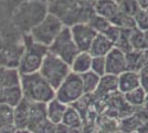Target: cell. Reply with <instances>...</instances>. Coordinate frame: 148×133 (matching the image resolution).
I'll list each match as a JSON object with an SVG mask.
<instances>
[{
    "label": "cell",
    "mask_w": 148,
    "mask_h": 133,
    "mask_svg": "<svg viewBox=\"0 0 148 133\" xmlns=\"http://www.w3.org/2000/svg\"><path fill=\"white\" fill-rule=\"evenodd\" d=\"M47 104L45 103H32L30 102V118L27 129L32 130L39 123L47 120Z\"/></svg>",
    "instance_id": "cell-20"
},
{
    "label": "cell",
    "mask_w": 148,
    "mask_h": 133,
    "mask_svg": "<svg viewBox=\"0 0 148 133\" xmlns=\"http://www.w3.org/2000/svg\"><path fill=\"white\" fill-rule=\"evenodd\" d=\"M56 133H82V129L70 127L61 122V123L56 124Z\"/></svg>",
    "instance_id": "cell-33"
},
{
    "label": "cell",
    "mask_w": 148,
    "mask_h": 133,
    "mask_svg": "<svg viewBox=\"0 0 148 133\" xmlns=\"http://www.w3.org/2000/svg\"><path fill=\"white\" fill-rule=\"evenodd\" d=\"M94 12L108 21H112L119 12V7L116 0H95Z\"/></svg>",
    "instance_id": "cell-13"
},
{
    "label": "cell",
    "mask_w": 148,
    "mask_h": 133,
    "mask_svg": "<svg viewBox=\"0 0 148 133\" xmlns=\"http://www.w3.org/2000/svg\"><path fill=\"white\" fill-rule=\"evenodd\" d=\"M91 71H93L94 73H96L99 76L106 74V59L105 57H93Z\"/></svg>",
    "instance_id": "cell-29"
},
{
    "label": "cell",
    "mask_w": 148,
    "mask_h": 133,
    "mask_svg": "<svg viewBox=\"0 0 148 133\" xmlns=\"http://www.w3.org/2000/svg\"><path fill=\"white\" fill-rule=\"evenodd\" d=\"M30 131L32 133H56V124L47 119L41 123H39L37 127H34Z\"/></svg>",
    "instance_id": "cell-31"
},
{
    "label": "cell",
    "mask_w": 148,
    "mask_h": 133,
    "mask_svg": "<svg viewBox=\"0 0 148 133\" xmlns=\"http://www.w3.org/2000/svg\"><path fill=\"white\" fill-rule=\"evenodd\" d=\"M85 94L82 80L79 74L71 72L64 81L56 89V99L66 105H72Z\"/></svg>",
    "instance_id": "cell-7"
},
{
    "label": "cell",
    "mask_w": 148,
    "mask_h": 133,
    "mask_svg": "<svg viewBox=\"0 0 148 133\" xmlns=\"http://www.w3.org/2000/svg\"><path fill=\"white\" fill-rule=\"evenodd\" d=\"M106 74L119 76L123 72L127 71L126 53L117 48H113L106 54Z\"/></svg>",
    "instance_id": "cell-10"
},
{
    "label": "cell",
    "mask_w": 148,
    "mask_h": 133,
    "mask_svg": "<svg viewBox=\"0 0 148 133\" xmlns=\"http://www.w3.org/2000/svg\"><path fill=\"white\" fill-rule=\"evenodd\" d=\"M68 105L59 101L58 99H53L47 103V118L48 120L53 122L54 124H59L62 122L63 115L66 111Z\"/></svg>",
    "instance_id": "cell-18"
},
{
    "label": "cell",
    "mask_w": 148,
    "mask_h": 133,
    "mask_svg": "<svg viewBox=\"0 0 148 133\" xmlns=\"http://www.w3.org/2000/svg\"><path fill=\"white\" fill-rule=\"evenodd\" d=\"M136 28L143 32L148 31V12L146 9H142L134 17Z\"/></svg>",
    "instance_id": "cell-30"
},
{
    "label": "cell",
    "mask_w": 148,
    "mask_h": 133,
    "mask_svg": "<svg viewBox=\"0 0 148 133\" xmlns=\"http://www.w3.org/2000/svg\"><path fill=\"white\" fill-rule=\"evenodd\" d=\"M22 41L25 49L18 64L20 76L39 72L44 57L49 52V48L36 42L30 34H23Z\"/></svg>",
    "instance_id": "cell-3"
},
{
    "label": "cell",
    "mask_w": 148,
    "mask_h": 133,
    "mask_svg": "<svg viewBox=\"0 0 148 133\" xmlns=\"http://www.w3.org/2000/svg\"><path fill=\"white\" fill-rule=\"evenodd\" d=\"M20 87L23 99L32 103H48L56 98V90L40 74V72L22 74Z\"/></svg>",
    "instance_id": "cell-2"
},
{
    "label": "cell",
    "mask_w": 148,
    "mask_h": 133,
    "mask_svg": "<svg viewBox=\"0 0 148 133\" xmlns=\"http://www.w3.org/2000/svg\"><path fill=\"white\" fill-rule=\"evenodd\" d=\"M20 73L17 68L0 65V88H10L20 85Z\"/></svg>",
    "instance_id": "cell-17"
},
{
    "label": "cell",
    "mask_w": 148,
    "mask_h": 133,
    "mask_svg": "<svg viewBox=\"0 0 148 133\" xmlns=\"http://www.w3.org/2000/svg\"><path fill=\"white\" fill-rule=\"evenodd\" d=\"M114 133H123V132H121L119 130H117V131H115V132H114Z\"/></svg>",
    "instance_id": "cell-38"
},
{
    "label": "cell",
    "mask_w": 148,
    "mask_h": 133,
    "mask_svg": "<svg viewBox=\"0 0 148 133\" xmlns=\"http://www.w3.org/2000/svg\"><path fill=\"white\" fill-rule=\"evenodd\" d=\"M81 80H82V84H83V89L85 94H94L95 91L97 90L99 87L101 76H97L96 73H94L93 71H87L85 73L81 74Z\"/></svg>",
    "instance_id": "cell-22"
},
{
    "label": "cell",
    "mask_w": 148,
    "mask_h": 133,
    "mask_svg": "<svg viewBox=\"0 0 148 133\" xmlns=\"http://www.w3.org/2000/svg\"><path fill=\"white\" fill-rule=\"evenodd\" d=\"M146 94H147V92L142 87H138L135 90L127 92V93H125L123 95L125 101L127 102L130 107H133V108H143L145 100H146Z\"/></svg>",
    "instance_id": "cell-23"
},
{
    "label": "cell",
    "mask_w": 148,
    "mask_h": 133,
    "mask_svg": "<svg viewBox=\"0 0 148 133\" xmlns=\"http://www.w3.org/2000/svg\"><path fill=\"white\" fill-rule=\"evenodd\" d=\"M71 34L74 42L80 51H88L93 40L97 36L99 32L92 28L88 23H76L70 27Z\"/></svg>",
    "instance_id": "cell-9"
},
{
    "label": "cell",
    "mask_w": 148,
    "mask_h": 133,
    "mask_svg": "<svg viewBox=\"0 0 148 133\" xmlns=\"http://www.w3.org/2000/svg\"><path fill=\"white\" fill-rule=\"evenodd\" d=\"M118 7L121 12L133 18L142 10V7L139 6V3L136 0H121L118 2Z\"/></svg>",
    "instance_id": "cell-25"
},
{
    "label": "cell",
    "mask_w": 148,
    "mask_h": 133,
    "mask_svg": "<svg viewBox=\"0 0 148 133\" xmlns=\"http://www.w3.org/2000/svg\"><path fill=\"white\" fill-rule=\"evenodd\" d=\"M49 13V3L41 0L21 2L13 7L12 23L22 34H28Z\"/></svg>",
    "instance_id": "cell-1"
},
{
    "label": "cell",
    "mask_w": 148,
    "mask_h": 133,
    "mask_svg": "<svg viewBox=\"0 0 148 133\" xmlns=\"http://www.w3.org/2000/svg\"><path fill=\"white\" fill-rule=\"evenodd\" d=\"M132 133H140L139 131H134V132H132Z\"/></svg>",
    "instance_id": "cell-39"
},
{
    "label": "cell",
    "mask_w": 148,
    "mask_h": 133,
    "mask_svg": "<svg viewBox=\"0 0 148 133\" xmlns=\"http://www.w3.org/2000/svg\"><path fill=\"white\" fill-rule=\"evenodd\" d=\"M114 47V43L106 36L103 33H97L88 49V52L92 57H106V54Z\"/></svg>",
    "instance_id": "cell-14"
},
{
    "label": "cell",
    "mask_w": 148,
    "mask_h": 133,
    "mask_svg": "<svg viewBox=\"0 0 148 133\" xmlns=\"http://www.w3.org/2000/svg\"><path fill=\"white\" fill-rule=\"evenodd\" d=\"M139 6L142 7V9H147L148 8V0H136Z\"/></svg>",
    "instance_id": "cell-35"
},
{
    "label": "cell",
    "mask_w": 148,
    "mask_h": 133,
    "mask_svg": "<svg viewBox=\"0 0 148 133\" xmlns=\"http://www.w3.org/2000/svg\"><path fill=\"white\" fill-rule=\"evenodd\" d=\"M143 108L148 111V92H147V94H146V100H145V103H144V107H143Z\"/></svg>",
    "instance_id": "cell-37"
},
{
    "label": "cell",
    "mask_w": 148,
    "mask_h": 133,
    "mask_svg": "<svg viewBox=\"0 0 148 133\" xmlns=\"http://www.w3.org/2000/svg\"><path fill=\"white\" fill-rule=\"evenodd\" d=\"M14 133H32L30 130H28V129H17Z\"/></svg>",
    "instance_id": "cell-36"
},
{
    "label": "cell",
    "mask_w": 148,
    "mask_h": 133,
    "mask_svg": "<svg viewBox=\"0 0 148 133\" xmlns=\"http://www.w3.org/2000/svg\"><path fill=\"white\" fill-rule=\"evenodd\" d=\"M23 95L20 85L10 88H0V103L14 108L22 101Z\"/></svg>",
    "instance_id": "cell-16"
},
{
    "label": "cell",
    "mask_w": 148,
    "mask_h": 133,
    "mask_svg": "<svg viewBox=\"0 0 148 133\" xmlns=\"http://www.w3.org/2000/svg\"><path fill=\"white\" fill-rule=\"evenodd\" d=\"M87 23L91 25L92 28H94L99 33H104L107 30V28L112 25L111 21H108L107 19H105V18L101 17V16H97L96 13L93 14L92 18L88 20Z\"/></svg>",
    "instance_id": "cell-28"
},
{
    "label": "cell",
    "mask_w": 148,
    "mask_h": 133,
    "mask_svg": "<svg viewBox=\"0 0 148 133\" xmlns=\"http://www.w3.org/2000/svg\"><path fill=\"white\" fill-rule=\"evenodd\" d=\"M130 43L133 47V50H144L148 48L145 32L138 30L137 28L130 31Z\"/></svg>",
    "instance_id": "cell-24"
},
{
    "label": "cell",
    "mask_w": 148,
    "mask_h": 133,
    "mask_svg": "<svg viewBox=\"0 0 148 133\" xmlns=\"http://www.w3.org/2000/svg\"><path fill=\"white\" fill-rule=\"evenodd\" d=\"M62 123L70 127H76V129H83L84 127V120L82 115L73 105H68L66 111L62 119Z\"/></svg>",
    "instance_id": "cell-21"
},
{
    "label": "cell",
    "mask_w": 148,
    "mask_h": 133,
    "mask_svg": "<svg viewBox=\"0 0 148 133\" xmlns=\"http://www.w3.org/2000/svg\"><path fill=\"white\" fill-rule=\"evenodd\" d=\"M23 49V41L21 44H19L9 36L0 38V65L18 69Z\"/></svg>",
    "instance_id": "cell-8"
},
{
    "label": "cell",
    "mask_w": 148,
    "mask_h": 133,
    "mask_svg": "<svg viewBox=\"0 0 148 133\" xmlns=\"http://www.w3.org/2000/svg\"><path fill=\"white\" fill-rule=\"evenodd\" d=\"M118 93V81L117 76H112V74H104L101 76L97 90L95 91L94 96L99 99H105L111 95Z\"/></svg>",
    "instance_id": "cell-11"
},
{
    "label": "cell",
    "mask_w": 148,
    "mask_h": 133,
    "mask_svg": "<svg viewBox=\"0 0 148 133\" xmlns=\"http://www.w3.org/2000/svg\"><path fill=\"white\" fill-rule=\"evenodd\" d=\"M39 72L56 90L71 73V65L49 51L44 57Z\"/></svg>",
    "instance_id": "cell-4"
},
{
    "label": "cell",
    "mask_w": 148,
    "mask_h": 133,
    "mask_svg": "<svg viewBox=\"0 0 148 133\" xmlns=\"http://www.w3.org/2000/svg\"><path fill=\"white\" fill-rule=\"evenodd\" d=\"M49 51L51 53L56 54L59 58H61L63 61L71 65L74 58L76 57L81 51L76 47L74 42L72 34H71V29L70 27L64 25L61 32L58 34L56 40L52 42V44L49 47Z\"/></svg>",
    "instance_id": "cell-6"
},
{
    "label": "cell",
    "mask_w": 148,
    "mask_h": 133,
    "mask_svg": "<svg viewBox=\"0 0 148 133\" xmlns=\"http://www.w3.org/2000/svg\"><path fill=\"white\" fill-rule=\"evenodd\" d=\"M118 92L125 94L140 87V74L139 72L127 70L117 76Z\"/></svg>",
    "instance_id": "cell-12"
},
{
    "label": "cell",
    "mask_w": 148,
    "mask_h": 133,
    "mask_svg": "<svg viewBox=\"0 0 148 133\" xmlns=\"http://www.w3.org/2000/svg\"><path fill=\"white\" fill-rule=\"evenodd\" d=\"M114 25H116L121 29H135L136 28V23L135 20L133 17H130L127 14H125L123 12L117 13V16L114 18V19L111 21Z\"/></svg>",
    "instance_id": "cell-26"
},
{
    "label": "cell",
    "mask_w": 148,
    "mask_h": 133,
    "mask_svg": "<svg viewBox=\"0 0 148 133\" xmlns=\"http://www.w3.org/2000/svg\"><path fill=\"white\" fill-rule=\"evenodd\" d=\"M63 27L64 23L62 22V20L59 17H56V14L49 12L47 17L28 34H30L31 38L36 42L49 48L56 40L58 34L61 32Z\"/></svg>",
    "instance_id": "cell-5"
},
{
    "label": "cell",
    "mask_w": 148,
    "mask_h": 133,
    "mask_svg": "<svg viewBox=\"0 0 148 133\" xmlns=\"http://www.w3.org/2000/svg\"><path fill=\"white\" fill-rule=\"evenodd\" d=\"M30 118V102L25 99L13 108V123L16 129H27Z\"/></svg>",
    "instance_id": "cell-15"
},
{
    "label": "cell",
    "mask_w": 148,
    "mask_h": 133,
    "mask_svg": "<svg viewBox=\"0 0 148 133\" xmlns=\"http://www.w3.org/2000/svg\"><path fill=\"white\" fill-rule=\"evenodd\" d=\"M146 10H147V12H148V8H147V9H146Z\"/></svg>",
    "instance_id": "cell-40"
},
{
    "label": "cell",
    "mask_w": 148,
    "mask_h": 133,
    "mask_svg": "<svg viewBox=\"0 0 148 133\" xmlns=\"http://www.w3.org/2000/svg\"><path fill=\"white\" fill-rule=\"evenodd\" d=\"M121 32H122V29H121V28H118V27H116V25H114L112 23L103 34L106 36V37L114 43V45H115V42L117 41L118 38H119V36H121Z\"/></svg>",
    "instance_id": "cell-32"
},
{
    "label": "cell",
    "mask_w": 148,
    "mask_h": 133,
    "mask_svg": "<svg viewBox=\"0 0 148 133\" xmlns=\"http://www.w3.org/2000/svg\"><path fill=\"white\" fill-rule=\"evenodd\" d=\"M25 1H32V0H11V2H12L13 7H16L17 5L21 3V2H25ZM41 1L48 2V3H50V2H51V0H41Z\"/></svg>",
    "instance_id": "cell-34"
},
{
    "label": "cell",
    "mask_w": 148,
    "mask_h": 133,
    "mask_svg": "<svg viewBox=\"0 0 148 133\" xmlns=\"http://www.w3.org/2000/svg\"><path fill=\"white\" fill-rule=\"evenodd\" d=\"M132 30L133 29H122L121 36L117 41L115 42V48L122 50L125 53L133 50V47L130 43V31Z\"/></svg>",
    "instance_id": "cell-27"
},
{
    "label": "cell",
    "mask_w": 148,
    "mask_h": 133,
    "mask_svg": "<svg viewBox=\"0 0 148 133\" xmlns=\"http://www.w3.org/2000/svg\"><path fill=\"white\" fill-rule=\"evenodd\" d=\"M92 56L88 51H81L80 53L74 58V60L71 63V72L75 74H83L91 70L92 64Z\"/></svg>",
    "instance_id": "cell-19"
}]
</instances>
